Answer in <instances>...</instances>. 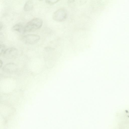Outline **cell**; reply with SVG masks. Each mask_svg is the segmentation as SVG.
<instances>
[{
  "instance_id": "cell-1",
  "label": "cell",
  "mask_w": 129,
  "mask_h": 129,
  "mask_svg": "<svg viewBox=\"0 0 129 129\" xmlns=\"http://www.w3.org/2000/svg\"><path fill=\"white\" fill-rule=\"evenodd\" d=\"M42 20L39 18H34L26 24L24 27V32H29L38 29L42 26Z\"/></svg>"
},
{
  "instance_id": "cell-2",
  "label": "cell",
  "mask_w": 129,
  "mask_h": 129,
  "mask_svg": "<svg viewBox=\"0 0 129 129\" xmlns=\"http://www.w3.org/2000/svg\"><path fill=\"white\" fill-rule=\"evenodd\" d=\"M66 10L63 8H60L55 11L53 14L52 17L53 19L58 21H63L67 16Z\"/></svg>"
},
{
  "instance_id": "cell-3",
  "label": "cell",
  "mask_w": 129,
  "mask_h": 129,
  "mask_svg": "<svg viewBox=\"0 0 129 129\" xmlns=\"http://www.w3.org/2000/svg\"><path fill=\"white\" fill-rule=\"evenodd\" d=\"M40 39V36L36 34H27L24 35L22 38L23 41L25 43L31 44L37 42Z\"/></svg>"
},
{
  "instance_id": "cell-4",
  "label": "cell",
  "mask_w": 129,
  "mask_h": 129,
  "mask_svg": "<svg viewBox=\"0 0 129 129\" xmlns=\"http://www.w3.org/2000/svg\"><path fill=\"white\" fill-rule=\"evenodd\" d=\"M18 52V50L16 48L11 47L6 49L2 54L5 58L10 59L15 57Z\"/></svg>"
},
{
  "instance_id": "cell-5",
  "label": "cell",
  "mask_w": 129,
  "mask_h": 129,
  "mask_svg": "<svg viewBox=\"0 0 129 129\" xmlns=\"http://www.w3.org/2000/svg\"><path fill=\"white\" fill-rule=\"evenodd\" d=\"M3 70L5 71L8 72H13L16 70V65L13 63H9L4 66Z\"/></svg>"
},
{
  "instance_id": "cell-6",
  "label": "cell",
  "mask_w": 129,
  "mask_h": 129,
  "mask_svg": "<svg viewBox=\"0 0 129 129\" xmlns=\"http://www.w3.org/2000/svg\"><path fill=\"white\" fill-rule=\"evenodd\" d=\"M34 7V3L32 0L27 1L25 3L23 7L25 11H27L32 10Z\"/></svg>"
},
{
  "instance_id": "cell-7",
  "label": "cell",
  "mask_w": 129,
  "mask_h": 129,
  "mask_svg": "<svg viewBox=\"0 0 129 129\" xmlns=\"http://www.w3.org/2000/svg\"><path fill=\"white\" fill-rule=\"evenodd\" d=\"M24 27L20 24H16L14 25L12 27V29L14 31L19 32L24 31Z\"/></svg>"
},
{
  "instance_id": "cell-8",
  "label": "cell",
  "mask_w": 129,
  "mask_h": 129,
  "mask_svg": "<svg viewBox=\"0 0 129 129\" xmlns=\"http://www.w3.org/2000/svg\"><path fill=\"white\" fill-rule=\"evenodd\" d=\"M58 0H47L45 1V2L50 5H52L57 3Z\"/></svg>"
},
{
  "instance_id": "cell-9",
  "label": "cell",
  "mask_w": 129,
  "mask_h": 129,
  "mask_svg": "<svg viewBox=\"0 0 129 129\" xmlns=\"http://www.w3.org/2000/svg\"><path fill=\"white\" fill-rule=\"evenodd\" d=\"M0 54H2L6 50L5 49V47L4 45H0Z\"/></svg>"
},
{
  "instance_id": "cell-10",
  "label": "cell",
  "mask_w": 129,
  "mask_h": 129,
  "mask_svg": "<svg viewBox=\"0 0 129 129\" xmlns=\"http://www.w3.org/2000/svg\"><path fill=\"white\" fill-rule=\"evenodd\" d=\"M2 64H3L1 60H0V67H2Z\"/></svg>"
}]
</instances>
